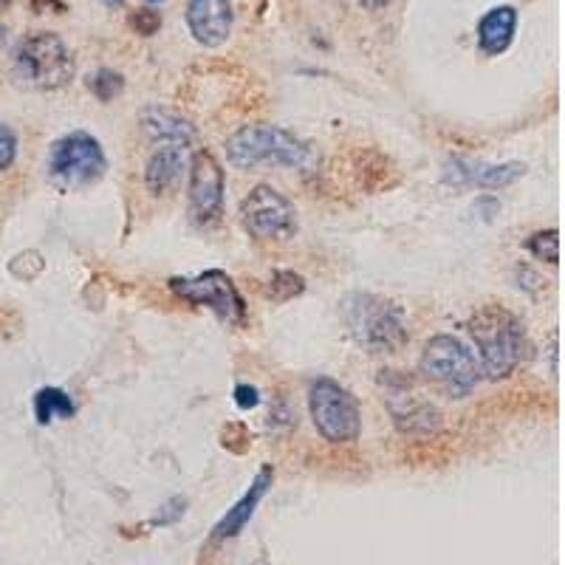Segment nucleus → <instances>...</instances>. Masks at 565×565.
Segmentation results:
<instances>
[{
  "label": "nucleus",
  "instance_id": "19",
  "mask_svg": "<svg viewBox=\"0 0 565 565\" xmlns=\"http://www.w3.org/2000/svg\"><path fill=\"white\" fill-rule=\"evenodd\" d=\"M302 291H306V280L289 269L271 271L269 282H266V297H269L271 302H289L295 300V297H300Z\"/></svg>",
  "mask_w": 565,
  "mask_h": 565
},
{
  "label": "nucleus",
  "instance_id": "4",
  "mask_svg": "<svg viewBox=\"0 0 565 565\" xmlns=\"http://www.w3.org/2000/svg\"><path fill=\"white\" fill-rule=\"evenodd\" d=\"M77 63L60 34H29L14 52V77L32 90H60L74 79Z\"/></svg>",
  "mask_w": 565,
  "mask_h": 565
},
{
  "label": "nucleus",
  "instance_id": "30",
  "mask_svg": "<svg viewBox=\"0 0 565 565\" xmlns=\"http://www.w3.org/2000/svg\"><path fill=\"white\" fill-rule=\"evenodd\" d=\"M148 3H159V0H148Z\"/></svg>",
  "mask_w": 565,
  "mask_h": 565
},
{
  "label": "nucleus",
  "instance_id": "5",
  "mask_svg": "<svg viewBox=\"0 0 565 565\" xmlns=\"http://www.w3.org/2000/svg\"><path fill=\"white\" fill-rule=\"evenodd\" d=\"M353 340L371 353H396L407 345L405 311L376 295H351L342 302Z\"/></svg>",
  "mask_w": 565,
  "mask_h": 565
},
{
  "label": "nucleus",
  "instance_id": "20",
  "mask_svg": "<svg viewBox=\"0 0 565 565\" xmlns=\"http://www.w3.org/2000/svg\"><path fill=\"white\" fill-rule=\"evenodd\" d=\"M90 94L99 99V103H114L116 97H122L125 90V77L114 68H99L94 77L88 79Z\"/></svg>",
  "mask_w": 565,
  "mask_h": 565
},
{
  "label": "nucleus",
  "instance_id": "15",
  "mask_svg": "<svg viewBox=\"0 0 565 565\" xmlns=\"http://www.w3.org/2000/svg\"><path fill=\"white\" fill-rule=\"evenodd\" d=\"M141 130L156 145L190 148L195 141V125L190 119H184L181 114H175V110L159 108V105H150V108L141 110Z\"/></svg>",
  "mask_w": 565,
  "mask_h": 565
},
{
  "label": "nucleus",
  "instance_id": "25",
  "mask_svg": "<svg viewBox=\"0 0 565 565\" xmlns=\"http://www.w3.org/2000/svg\"><path fill=\"white\" fill-rule=\"evenodd\" d=\"M235 405L241 411H255L260 405V391L255 385H238L235 387Z\"/></svg>",
  "mask_w": 565,
  "mask_h": 565
},
{
  "label": "nucleus",
  "instance_id": "6",
  "mask_svg": "<svg viewBox=\"0 0 565 565\" xmlns=\"http://www.w3.org/2000/svg\"><path fill=\"white\" fill-rule=\"evenodd\" d=\"M418 371L444 396L467 398L481 382V365L461 340L450 334H438L424 342Z\"/></svg>",
  "mask_w": 565,
  "mask_h": 565
},
{
  "label": "nucleus",
  "instance_id": "2",
  "mask_svg": "<svg viewBox=\"0 0 565 565\" xmlns=\"http://www.w3.org/2000/svg\"><path fill=\"white\" fill-rule=\"evenodd\" d=\"M469 337L481 351V373L489 382L509 380L523 353H526V331L521 317L512 315L507 306H481L467 322Z\"/></svg>",
  "mask_w": 565,
  "mask_h": 565
},
{
  "label": "nucleus",
  "instance_id": "7",
  "mask_svg": "<svg viewBox=\"0 0 565 565\" xmlns=\"http://www.w3.org/2000/svg\"><path fill=\"white\" fill-rule=\"evenodd\" d=\"M309 413L328 444H351L362 433V407L348 387L334 380H315L309 387Z\"/></svg>",
  "mask_w": 565,
  "mask_h": 565
},
{
  "label": "nucleus",
  "instance_id": "18",
  "mask_svg": "<svg viewBox=\"0 0 565 565\" xmlns=\"http://www.w3.org/2000/svg\"><path fill=\"white\" fill-rule=\"evenodd\" d=\"M74 411H77V407H74V398L65 391H60V387H40V391L34 393V418H38L40 424H52L57 422V418H71Z\"/></svg>",
  "mask_w": 565,
  "mask_h": 565
},
{
  "label": "nucleus",
  "instance_id": "17",
  "mask_svg": "<svg viewBox=\"0 0 565 565\" xmlns=\"http://www.w3.org/2000/svg\"><path fill=\"white\" fill-rule=\"evenodd\" d=\"M514 32H518V9L514 7H494L478 23V49L487 57H498L512 45Z\"/></svg>",
  "mask_w": 565,
  "mask_h": 565
},
{
  "label": "nucleus",
  "instance_id": "27",
  "mask_svg": "<svg viewBox=\"0 0 565 565\" xmlns=\"http://www.w3.org/2000/svg\"><path fill=\"white\" fill-rule=\"evenodd\" d=\"M362 9H367V12H380V9H387L393 3V0H360Z\"/></svg>",
  "mask_w": 565,
  "mask_h": 565
},
{
  "label": "nucleus",
  "instance_id": "10",
  "mask_svg": "<svg viewBox=\"0 0 565 565\" xmlns=\"http://www.w3.org/2000/svg\"><path fill=\"white\" fill-rule=\"evenodd\" d=\"M241 221H244V230L257 241H289L297 232L295 204L269 184H257L241 201Z\"/></svg>",
  "mask_w": 565,
  "mask_h": 565
},
{
  "label": "nucleus",
  "instance_id": "12",
  "mask_svg": "<svg viewBox=\"0 0 565 565\" xmlns=\"http://www.w3.org/2000/svg\"><path fill=\"white\" fill-rule=\"evenodd\" d=\"M186 26L195 43L204 49H221L235 26V12L230 0H190L186 3Z\"/></svg>",
  "mask_w": 565,
  "mask_h": 565
},
{
  "label": "nucleus",
  "instance_id": "13",
  "mask_svg": "<svg viewBox=\"0 0 565 565\" xmlns=\"http://www.w3.org/2000/svg\"><path fill=\"white\" fill-rule=\"evenodd\" d=\"M526 173L521 161H503V164H481V161L456 159L447 164V181L456 186H483V190H501L514 184Z\"/></svg>",
  "mask_w": 565,
  "mask_h": 565
},
{
  "label": "nucleus",
  "instance_id": "16",
  "mask_svg": "<svg viewBox=\"0 0 565 565\" xmlns=\"http://www.w3.org/2000/svg\"><path fill=\"white\" fill-rule=\"evenodd\" d=\"M186 168V148L179 145H159L145 168V184L150 195H168L175 190Z\"/></svg>",
  "mask_w": 565,
  "mask_h": 565
},
{
  "label": "nucleus",
  "instance_id": "1",
  "mask_svg": "<svg viewBox=\"0 0 565 565\" xmlns=\"http://www.w3.org/2000/svg\"><path fill=\"white\" fill-rule=\"evenodd\" d=\"M232 168L255 173L260 168L306 170L315 164V150L280 125H246L226 139Z\"/></svg>",
  "mask_w": 565,
  "mask_h": 565
},
{
  "label": "nucleus",
  "instance_id": "26",
  "mask_svg": "<svg viewBox=\"0 0 565 565\" xmlns=\"http://www.w3.org/2000/svg\"><path fill=\"white\" fill-rule=\"evenodd\" d=\"M43 7H52L57 14L65 12V7H63V3H60V0H32L34 12H43Z\"/></svg>",
  "mask_w": 565,
  "mask_h": 565
},
{
  "label": "nucleus",
  "instance_id": "22",
  "mask_svg": "<svg viewBox=\"0 0 565 565\" xmlns=\"http://www.w3.org/2000/svg\"><path fill=\"white\" fill-rule=\"evenodd\" d=\"M130 29H134L136 34H141V38H153L161 29V14L156 12V9H136V12L130 14Z\"/></svg>",
  "mask_w": 565,
  "mask_h": 565
},
{
  "label": "nucleus",
  "instance_id": "23",
  "mask_svg": "<svg viewBox=\"0 0 565 565\" xmlns=\"http://www.w3.org/2000/svg\"><path fill=\"white\" fill-rule=\"evenodd\" d=\"M18 159V136L9 125H0V173H7Z\"/></svg>",
  "mask_w": 565,
  "mask_h": 565
},
{
  "label": "nucleus",
  "instance_id": "3",
  "mask_svg": "<svg viewBox=\"0 0 565 565\" xmlns=\"http://www.w3.org/2000/svg\"><path fill=\"white\" fill-rule=\"evenodd\" d=\"M105 170H108V159H105L103 145L97 136L85 134V130H71V134L60 136L49 148V159H45V175L60 193L88 190L103 179Z\"/></svg>",
  "mask_w": 565,
  "mask_h": 565
},
{
  "label": "nucleus",
  "instance_id": "9",
  "mask_svg": "<svg viewBox=\"0 0 565 565\" xmlns=\"http://www.w3.org/2000/svg\"><path fill=\"white\" fill-rule=\"evenodd\" d=\"M170 289H173L181 300L215 311L224 322L244 326L246 302L244 297H241L238 286L232 282V277L226 275V271L210 269L201 271V275L195 277H173V280H170Z\"/></svg>",
  "mask_w": 565,
  "mask_h": 565
},
{
  "label": "nucleus",
  "instance_id": "28",
  "mask_svg": "<svg viewBox=\"0 0 565 565\" xmlns=\"http://www.w3.org/2000/svg\"><path fill=\"white\" fill-rule=\"evenodd\" d=\"M103 3H105V7H122L125 0H103Z\"/></svg>",
  "mask_w": 565,
  "mask_h": 565
},
{
  "label": "nucleus",
  "instance_id": "24",
  "mask_svg": "<svg viewBox=\"0 0 565 565\" xmlns=\"http://www.w3.org/2000/svg\"><path fill=\"white\" fill-rule=\"evenodd\" d=\"M184 507H186L184 498H173V501H168L164 507H161V512L150 521V526H170V523H175L181 514H184Z\"/></svg>",
  "mask_w": 565,
  "mask_h": 565
},
{
  "label": "nucleus",
  "instance_id": "8",
  "mask_svg": "<svg viewBox=\"0 0 565 565\" xmlns=\"http://www.w3.org/2000/svg\"><path fill=\"white\" fill-rule=\"evenodd\" d=\"M382 398L391 411L396 430L407 438H430L441 430V413L430 398L416 391L413 380L398 371H382L380 376Z\"/></svg>",
  "mask_w": 565,
  "mask_h": 565
},
{
  "label": "nucleus",
  "instance_id": "21",
  "mask_svg": "<svg viewBox=\"0 0 565 565\" xmlns=\"http://www.w3.org/2000/svg\"><path fill=\"white\" fill-rule=\"evenodd\" d=\"M526 246H529V252L537 257V260H546V264H552V266L559 260V232L557 230L534 232Z\"/></svg>",
  "mask_w": 565,
  "mask_h": 565
},
{
  "label": "nucleus",
  "instance_id": "14",
  "mask_svg": "<svg viewBox=\"0 0 565 565\" xmlns=\"http://www.w3.org/2000/svg\"><path fill=\"white\" fill-rule=\"evenodd\" d=\"M271 481H275V469L271 467H264L260 472L255 476V481L249 483V489H246L244 494H241V501L235 503V507L230 509V512L224 514L218 521V526L212 529V537L215 540H230V537H238L241 532L246 529V523L252 521V514H255V509L260 507V501L266 498V492H269Z\"/></svg>",
  "mask_w": 565,
  "mask_h": 565
},
{
  "label": "nucleus",
  "instance_id": "29",
  "mask_svg": "<svg viewBox=\"0 0 565 565\" xmlns=\"http://www.w3.org/2000/svg\"><path fill=\"white\" fill-rule=\"evenodd\" d=\"M0 40H3V26H0Z\"/></svg>",
  "mask_w": 565,
  "mask_h": 565
},
{
  "label": "nucleus",
  "instance_id": "11",
  "mask_svg": "<svg viewBox=\"0 0 565 565\" xmlns=\"http://www.w3.org/2000/svg\"><path fill=\"white\" fill-rule=\"evenodd\" d=\"M190 218L210 226L224 210V168L212 150H195L190 156Z\"/></svg>",
  "mask_w": 565,
  "mask_h": 565
}]
</instances>
